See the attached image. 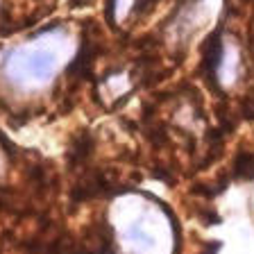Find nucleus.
Segmentation results:
<instances>
[{
    "label": "nucleus",
    "mask_w": 254,
    "mask_h": 254,
    "mask_svg": "<svg viewBox=\"0 0 254 254\" xmlns=\"http://www.w3.org/2000/svg\"><path fill=\"white\" fill-rule=\"evenodd\" d=\"M222 27H225V21H220V25L202 43V73L211 84L222 64Z\"/></svg>",
    "instance_id": "f257e3e1"
},
{
    "label": "nucleus",
    "mask_w": 254,
    "mask_h": 254,
    "mask_svg": "<svg viewBox=\"0 0 254 254\" xmlns=\"http://www.w3.org/2000/svg\"><path fill=\"white\" fill-rule=\"evenodd\" d=\"M236 177H241V180H252L254 177V154H241V157L236 159Z\"/></svg>",
    "instance_id": "f03ea898"
},
{
    "label": "nucleus",
    "mask_w": 254,
    "mask_h": 254,
    "mask_svg": "<svg viewBox=\"0 0 254 254\" xmlns=\"http://www.w3.org/2000/svg\"><path fill=\"white\" fill-rule=\"evenodd\" d=\"M159 0H136L134 2V16H141V14H145V11H150L154 5H157Z\"/></svg>",
    "instance_id": "7ed1b4c3"
},
{
    "label": "nucleus",
    "mask_w": 254,
    "mask_h": 254,
    "mask_svg": "<svg viewBox=\"0 0 254 254\" xmlns=\"http://www.w3.org/2000/svg\"><path fill=\"white\" fill-rule=\"evenodd\" d=\"M116 5H118V0H109V2H107L105 16H107V23H109L111 27L116 25Z\"/></svg>",
    "instance_id": "20e7f679"
},
{
    "label": "nucleus",
    "mask_w": 254,
    "mask_h": 254,
    "mask_svg": "<svg viewBox=\"0 0 254 254\" xmlns=\"http://www.w3.org/2000/svg\"><path fill=\"white\" fill-rule=\"evenodd\" d=\"M89 0H70V7H79V5H86Z\"/></svg>",
    "instance_id": "39448f33"
}]
</instances>
